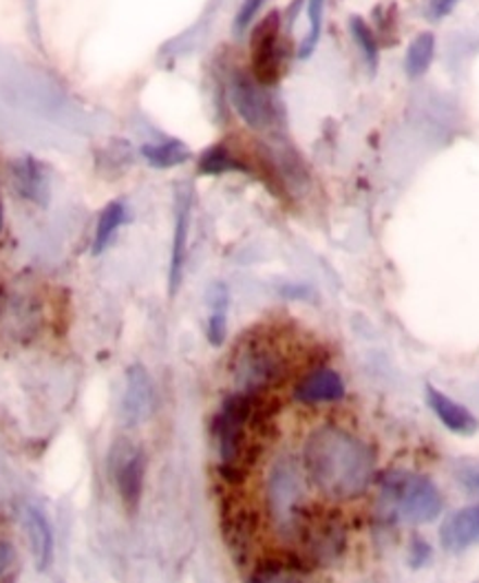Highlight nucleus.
<instances>
[{
  "label": "nucleus",
  "mask_w": 479,
  "mask_h": 583,
  "mask_svg": "<svg viewBox=\"0 0 479 583\" xmlns=\"http://www.w3.org/2000/svg\"><path fill=\"white\" fill-rule=\"evenodd\" d=\"M208 341L214 348H221L228 337V290L223 286L212 288L210 292V316H208Z\"/></svg>",
  "instance_id": "nucleus-22"
},
{
  "label": "nucleus",
  "mask_w": 479,
  "mask_h": 583,
  "mask_svg": "<svg viewBox=\"0 0 479 583\" xmlns=\"http://www.w3.org/2000/svg\"><path fill=\"white\" fill-rule=\"evenodd\" d=\"M23 522H25V531H27V539L32 546L36 568L47 570L53 561V529L47 515L34 505L25 507Z\"/></svg>",
  "instance_id": "nucleus-18"
},
{
  "label": "nucleus",
  "mask_w": 479,
  "mask_h": 583,
  "mask_svg": "<svg viewBox=\"0 0 479 583\" xmlns=\"http://www.w3.org/2000/svg\"><path fill=\"white\" fill-rule=\"evenodd\" d=\"M232 171L246 173L248 163L238 155H234L228 146L217 144V146H210L201 153V157H199V173L201 175H225Z\"/></svg>",
  "instance_id": "nucleus-19"
},
{
  "label": "nucleus",
  "mask_w": 479,
  "mask_h": 583,
  "mask_svg": "<svg viewBox=\"0 0 479 583\" xmlns=\"http://www.w3.org/2000/svg\"><path fill=\"white\" fill-rule=\"evenodd\" d=\"M146 477V453L142 449H128L118 456L115 464V484L122 502L128 511H137L144 493Z\"/></svg>",
  "instance_id": "nucleus-15"
},
{
  "label": "nucleus",
  "mask_w": 479,
  "mask_h": 583,
  "mask_svg": "<svg viewBox=\"0 0 479 583\" xmlns=\"http://www.w3.org/2000/svg\"><path fill=\"white\" fill-rule=\"evenodd\" d=\"M440 542L451 552L479 544V505L455 511L440 529Z\"/></svg>",
  "instance_id": "nucleus-17"
},
{
  "label": "nucleus",
  "mask_w": 479,
  "mask_h": 583,
  "mask_svg": "<svg viewBox=\"0 0 479 583\" xmlns=\"http://www.w3.org/2000/svg\"><path fill=\"white\" fill-rule=\"evenodd\" d=\"M10 178L19 197L38 208H45L49 204L51 184L40 161H36L34 157L14 159L10 166Z\"/></svg>",
  "instance_id": "nucleus-13"
},
{
  "label": "nucleus",
  "mask_w": 479,
  "mask_h": 583,
  "mask_svg": "<svg viewBox=\"0 0 479 583\" xmlns=\"http://www.w3.org/2000/svg\"><path fill=\"white\" fill-rule=\"evenodd\" d=\"M435 58V36L431 32L418 34L405 56V71L409 77H420L429 71Z\"/></svg>",
  "instance_id": "nucleus-23"
},
{
  "label": "nucleus",
  "mask_w": 479,
  "mask_h": 583,
  "mask_svg": "<svg viewBox=\"0 0 479 583\" xmlns=\"http://www.w3.org/2000/svg\"><path fill=\"white\" fill-rule=\"evenodd\" d=\"M230 102L236 116L255 131H266L277 120L274 105L268 98L266 87H261L246 69H234L230 75Z\"/></svg>",
  "instance_id": "nucleus-8"
},
{
  "label": "nucleus",
  "mask_w": 479,
  "mask_h": 583,
  "mask_svg": "<svg viewBox=\"0 0 479 583\" xmlns=\"http://www.w3.org/2000/svg\"><path fill=\"white\" fill-rule=\"evenodd\" d=\"M459 0H431V8L429 14L433 21H442L444 16H449L455 8H457Z\"/></svg>",
  "instance_id": "nucleus-28"
},
{
  "label": "nucleus",
  "mask_w": 479,
  "mask_h": 583,
  "mask_svg": "<svg viewBox=\"0 0 479 583\" xmlns=\"http://www.w3.org/2000/svg\"><path fill=\"white\" fill-rule=\"evenodd\" d=\"M257 533H259L257 513L246 505L230 502V507L223 511V535L230 552L236 557L238 563L250 555Z\"/></svg>",
  "instance_id": "nucleus-11"
},
{
  "label": "nucleus",
  "mask_w": 479,
  "mask_h": 583,
  "mask_svg": "<svg viewBox=\"0 0 479 583\" xmlns=\"http://www.w3.org/2000/svg\"><path fill=\"white\" fill-rule=\"evenodd\" d=\"M305 473L303 466L292 458H281L268 473V515L277 533L292 539L298 522L305 515Z\"/></svg>",
  "instance_id": "nucleus-6"
},
{
  "label": "nucleus",
  "mask_w": 479,
  "mask_h": 583,
  "mask_svg": "<svg viewBox=\"0 0 479 583\" xmlns=\"http://www.w3.org/2000/svg\"><path fill=\"white\" fill-rule=\"evenodd\" d=\"M349 32H352L354 42H356L358 49L363 51V56H365L369 69L376 71V66H378V58H380V49H378V40H376L373 29L367 25L365 19H360V16H352V19H349Z\"/></svg>",
  "instance_id": "nucleus-24"
},
{
  "label": "nucleus",
  "mask_w": 479,
  "mask_h": 583,
  "mask_svg": "<svg viewBox=\"0 0 479 583\" xmlns=\"http://www.w3.org/2000/svg\"><path fill=\"white\" fill-rule=\"evenodd\" d=\"M292 367V354L272 331H253L236 345L230 359L234 391L266 396L281 385Z\"/></svg>",
  "instance_id": "nucleus-3"
},
{
  "label": "nucleus",
  "mask_w": 479,
  "mask_h": 583,
  "mask_svg": "<svg viewBox=\"0 0 479 583\" xmlns=\"http://www.w3.org/2000/svg\"><path fill=\"white\" fill-rule=\"evenodd\" d=\"M382 497L409 524H431L442 513V493L425 475L412 471H393L382 482Z\"/></svg>",
  "instance_id": "nucleus-5"
},
{
  "label": "nucleus",
  "mask_w": 479,
  "mask_h": 583,
  "mask_svg": "<svg viewBox=\"0 0 479 583\" xmlns=\"http://www.w3.org/2000/svg\"><path fill=\"white\" fill-rule=\"evenodd\" d=\"M475 490H479V469H472L470 473H468V479H466Z\"/></svg>",
  "instance_id": "nucleus-29"
},
{
  "label": "nucleus",
  "mask_w": 479,
  "mask_h": 583,
  "mask_svg": "<svg viewBox=\"0 0 479 583\" xmlns=\"http://www.w3.org/2000/svg\"><path fill=\"white\" fill-rule=\"evenodd\" d=\"M305 479L328 499L363 497L376 475V449L341 425L316 427L303 445Z\"/></svg>",
  "instance_id": "nucleus-1"
},
{
  "label": "nucleus",
  "mask_w": 479,
  "mask_h": 583,
  "mask_svg": "<svg viewBox=\"0 0 479 583\" xmlns=\"http://www.w3.org/2000/svg\"><path fill=\"white\" fill-rule=\"evenodd\" d=\"M126 221V206L122 202H111L105 206L100 219H98V228H96V239H94V255L105 253V250L111 245V241L115 239L118 230L122 228V223Z\"/></svg>",
  "instance_id": "nucleus-21"
},
{
  "label": "nucleus",
  "mask_w": 479,
  "mask_h": 583,
  "mask_svg": "<svg viewBox=\"0 0 479 583\" xmlns=\"http://www.w3.org/2000/svg\"><path fill=\"white\" fill-rule=\"evenodd\" d=\"M272 425V411L266 396L234 391L221 404L212 421L217 438L219 471L225 482L238 484L248 477L261 451V432Z\"/></svg>",
  "instance_id": "nucleus-2"
},
{
  "label": "nucleus",
  "mask_w": 479,
  "mask_h": 583,
  "mask_svg": "<svg viewBox=\"0 0 479 583\" xmlns=\"http://www.w3.org/2000/svg\"><path fill=\"white\" fill-rule=\"evenodd\" d=\"M345 396V382L339 372L321 365L307 372L294 387V398L303 404L336 402Z\"/></svg>",
  "instance_id": "nucleus-14"
},
{
  "label": "nucleus",
  "mask_w": 479,
  "mask_h": 583,
  "mask_svg": "<svg viewBox=\"0 0 479 583\" xmlns=\"http://www.w3.org/2000/svg\"><path fill=\"white\" fill-rule=\"evenodd\" d=\"M5 226V212H3V202H0V232H3Z\"/></svg>",
  "instance_id": "nucleus-30"
},
{
  "label": "nucleus",
  "mask_w": 479,
  "mask_h": 583,
  "mask_svg": "<svg viewBox=\"0 0 479 583\" xmlns=\"http://www.w3.org/2000/svg\"><path fill=\"white\" fill-rule=\"evenodd\" d=\"M281 14L270 12L253 32L250 73L261 87H274L285 71V47L281 40Z\"/></svg>",
  "instance_id": "nucleus-7"
},
{
  "label": "nucleus",
  "mask_w": 479,
  "mask_h": 583,
  "mask_svg": "<svg viewBox=\"0 0 479 583\" xmlns=\"http://www.w3.org/2000/svg\"><path fill=\"white\" fill-rule=\"evenodd\" d=\"M155 411V385L144 365L126 369V387L122 398V418L128 427H139Z\"/></svg>",
  "instance_id": "nucleus-10"
},
{
  "label": "nucleus",
  "mask_w": 479,
  "mask_h": 583,
  "mask_svg": "<svg viewBox=\"0 0 479 583\" xmlns=\"http://www.w3.org/2000/svg\"><path fill=\"white\" fill-rule=\"evenodd\" d=\"M191 212H193V193H191V186H184L177 193V204H175V230H173L171 272H169L171 296L177 294V290L182 286V277H184V264H186V253H188Z\"/></svg>",
  "instance_id": "nucleus-12"
},
{
  "label": "nucleus",
  "mask_w": 479,
  "mask_h": 583,
  "mask_svg": "<svg viewBox=\"0 0 479 583\" xmlns=\"http://www.w3.org/2000/svg\"><path fill=\"white\" fill-rule=\"evenodd\" d=\"M427 402L431 406V411L435 413V418L453 434L457 436H472L479 429V423L475 415L459 404L457 400H453L451 396H446L444 391L435 389V387H427Z\"/></svg>",
  "instance_id": "nucleus-16"
},
{
  "label": "nucleus",
  "mask_w": 479,
  "mask_h": 583,
  "mask_svg": "<svg viewBox=\"0 0 479 583\" xmlns=\"http://www.w3.org/2000/svg\"><path fill=\"white\" fill-rule=\"evenodd\" d=\"M14 563H16L14 544L8 539H0V579L8 576V572L14 568Z\"/></svg>",
  "instance_id": "nucleus-27"
},
{
  "label": "nucleus",
  "mask_w": 479,
  "mask_h": 583,
  "mask_svg": "<svg viewBox=\"0 0 479 583\" xmlns=\"http://www.w3.org/2000/svg\"><path fill=\"white\" fill-rule=\"evenodd\" d=\"M296 552L311 568H330L343 559L349 546V526L336 511H305L292 537Z\"/></svg>",
  "instance_id": "nucleus-4"
},
{
  "label": "nucleus",
  "mask_w": 479,
  "mask_h": 583,
  "mask_svg": "<svg viewBox=\"0 0 479 583\" xmlns=\"http://www.w3.org/2000/svg\"><path fill=\"white\" fill-rule=\"evenodd\" d=\"M326 3L328 0H309L307 3V19H309V34L305 36L298 56L300 58H309L321 40V29H323V12H326Z\"/></svg>",
  "instance_id": "nucleus-25"
},
{
  "label": "nucleus",
  "mask_w": 479,
  "mask_h": 583,
  "mask_svg": "<svg viewBox=\"0 0 479 583\" xmlns=\"http://www.w3.org/2000/svg\"><path fill=\"white\" fill-rule=\"evenodd\" d=\"M314 568L294 550L270 552L248 572L246 583H309Z\"/></svg>",
  "instance_id": "nucleus-9"
},
{
  "label": "nucleus",
  "mask_w": 479,
  "mask_h": 583,
  "mask_svg": "<svg viewBox=\"0 0 479 583\" xmlns=\"http://www.w3.org/2000/svg\"><path fill=\"white\" fill-rule=\"evenodd\" d=\"M263 5H266V0H244L242 8H238V12L234 16V29L246 32Z\"/></svg>",
  "instance_id": "nucleus-26"
},
{
  "label": "nucleus",
  "mask_w": 479,
  "mask_h": 583,
  "mask_svg": "<svg viewBox=\"0 0 479 583\" xmlns=\"http://www.w3.org/2000/svg\"><path fill=\"white\" fill-rule=\"evenodd\" d=\"M144 159L152 169H175L180 163L191 159V150L182 142H162V144H146L142 146Z\"/></svg>",
  "instance_id": "nucleus-20"
}]
</instances>
